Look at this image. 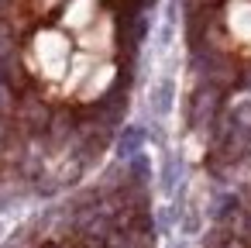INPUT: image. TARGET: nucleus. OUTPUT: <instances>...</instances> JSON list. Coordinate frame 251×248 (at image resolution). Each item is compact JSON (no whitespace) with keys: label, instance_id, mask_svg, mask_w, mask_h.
Wrapping results in <instances>:
<instances>
[{"label":"nucleus","instance_id":"obj_1","mask_svg":"<svg viewBox=\"0 0 251 248\" xmlns=\"http://www.w3.org/2000/svg\"><path fill=\"white\" fill-rule=\"evenodd\" d=\"M141 145H145V128L131 124V128H124L121 138H117V155H121V159H134V155L141 152Z\"/></svg>","mask_w":251,"mask_h":248},{"label":"nucleus","instance_id":"obj_2","mask_svg":"<svg viewBox=\"0 0 251 248\" xmlns=\"http://www.w3.org/2000/svg\"><path fill=\"white\" fill-rule=\"evenodd\" d=\"M151 107H155V114H169V107H172V83H169V80L155 86V93H151Z\"/></svg>","mask_w":251,"mask_h":248}]
</instances>
